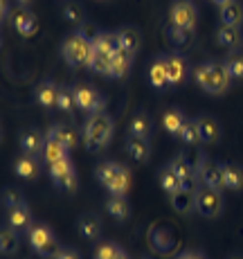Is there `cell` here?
Masks as SVG:
<instances>
[{"mask_svg":"<svg viewBox=\"0 0 243 259\" xmlns=\"http://www.w3.org/2000/svg\"><path fill=\"white\" fill-rule=\"evenodd\" d=\"M194 79L201 91H205L207 95H225L230 91L232 77L227 72L225 63L219 59H212V61H203L201 66H196Z\"/></svg>","mask_w":243,"mask_h":259,"instance_id":"cell-1","label":"cell"},{"mask_svg":"<svg viewBox=\"0 0 243 259\" xmlns=\"http://www.w3.org/2000/svg\"><path fill=\"white\" fill-rule=\"evenodd\" d=\"M90 54H92V36H88L83 27L74 29L63 38L61 57L68 68H72V70L86 68L88 61H90Z\"/></svg>","mask_w":243,"mask_h":259,"instance_id":"cell-2","label":"cell"},{"mask_svg":"<svg viewBox=\"0 0 243 259\" xmlns=\"http://www.w3.org/2000/svg\"><path fill=\"white\" fill-rule=\"evenodd\" d=\"M113 133H115V122L111 115L104 113H95L86 119L83 124V144H86L88 151L99 153L102 149H106L113 140Z\"/></svg>","mask_w":243,"mask_h":259,"instance_id":"cell-3","label":"cell"},{"mask_svg":"<svg viewBox=\"0 0 243 259\" xmlns=\"http://www.w3.org/2000/svg\"><path fill=\"white\" fill-rule=\"evenodd\" d=\"M95 176L99 181V185L106 189L111 196H126L128 189H131V169L124 167L122 162L115 160H108L102 162L95 169Z\"/></svg>","mask_w":243,"mask_h":259,"instance_id":"cell-4","label":"cell"},{"mask_svg":"<svg viewBox=\"0 0 243 259\" xmlns=\"http://www.w3.org/2000/svg\"><path fill=\"white\" fill-rule=\"evenodd\" d=\"M27 241L29 248H32L36 255H41L43 259H54L61 246L57 241V235L52 232V228L45 226V223H34L27 230Z\"/></svg>","mask_w":243,"mask_h":259,"instance_id":"cell-5","label":"cell"},{"mask_svg":"<svg viewBox=\"0 0 243 259\" xmlns=\"http://www.w3.org/2000/svg\"><path fill=\"white\" fill-rule=\"evenodd\" d=\"M72 97H74V106L81 113H88V115L104 113V108H106V97L90 83H74Z\"/></svg>","mask_w":243,"mask_h":259,"instance_id":"cell-6","label":"cell"},{"mask_svg":"<svg viewBox=\"0 0 243 259\" xmlns=\"http://www.w3.org/2000/svg\"><path fill=\"white\" fill-rule=\"evenodd\" d=\"M225 201H223V192L212 189L205 185H198L196 189V212L205 219H216L223 214Z\"/></svg>","mask_w":243,"mask_h":259,"instance_id":"cell-7","label":"cell"},{"mask_svg":"<svg viewBox=\"0 0 243 259\" xmlns=\"http://www.w3.org/2000/svg\"><path fill=\"white\" fill-rule=\"evenodd\" d=\"M47 174H50V181L61 189V192H70V194L77 192L79 176H77V169H74L72 158H66V160H61V162L50 165Z\"/></svg>","mask_w":243,"mask_h":259,"instance_id":"cell-8","label":"cell"},{"mask_svg":"<svg viewBox=\"0 0 243 259\" xmlns=\"http://www.w3.org/2000/svg\"><path fill=\"white\" fill-rule=\"evenodd\" d=\"M196 174H198V183L205 187L212 189H219L223 192L225 189V181H223V167L221 162H214L205 156V153H198V160H196Z\"/></svg>","mask_w":243,"mask_h":259,"instance_id":"cell-9","label":"cell"},{"mask_svg":"<svg viewBox=\"0 0 243 259\" xmlns=\"http://www.w3.org/2000/svg\"><path fill=\"white\" fill-rule=\"evenodd\" d=\"M196 21H198V9L194 0H173L169 7V25L194 32Z\"/></svg>","mask_w":243,"mask_h":259,"instance_id":"cell-10","label":"cell"},{"mask_svg":"<svg viewBox=\"0 0 243 259\" xmlns=\"http://www.w3.org/2000/svg\"><path fill=\"white\" fill-rule=\"evenodd\" d=\"M167 68V77H169V86H182L189 79V61L178 52H167L160 54Z\"/></svg>","mask_w":243,"mask_h":259,"instance_id":"cell-11","label":"cell"},{"mask_svg":"<svg viewBox=\"0 0 243 259\" xmlns=\"http://www.w3.org/2000/svg\"><path fill=\"white\" fill-rule=\"evenodd\" d=\"M7 23L12 25L21 36H34L36 29H38V21H36V16L32 14V9L29 7H16V5H14Z\"/></svg>","mask_w":243,"mask_h":259,"instance_id":"cell-12","label":"cell"},{"mask_svg":"<svg viewBox=\"0 0 243 259\" xmlns=\"http://www.w3.org/2000/svg\"><path fill=\"white\" fill-rule=\"evenodd\" d=\"M196 126L203 144H216L221 140V133H223L221 122L214 115H210V113H201L196 117Z\"/></svg>","mask_w":243,"mask_h":259,"instance_id":"cell-13","label":"cell"},{"mask_svg":"<svg viewBox=\"0 0 243 259\" xmlns=\"http://www.w3.org/2000/svg\"><path fill=\"white\" fill-rule=\"evenodd\" d=\"M59 91H61V86H57L52 79H43V81H38L36 88H34V99H36V104L41 108L52 111V108H57Z\"/></svg>","mask_w":243,"mask_h":259,"instance_id":"cell-14","label":"cell"},{"mask_svg":"<svg viewBox=\"0 0 243 259\" xmlns=\"http://www.w3.org/2000/svg\"><path fill=\"white\" fill-rule=\"evenodd\" d=\"M124 151H126V156L133 158L135 162H149V158H151V140L126 136L124 138Z\"/></svg>","mask_w":243,"mask_h":259,"instance_id":"cell-15","label":"cell"},{"mask_svg":"<svg viewBox=\"0 0 243 259\" xmlns=\"http://www.w3.org/2000/svg\"><path fill=\"white\" fill-rule=\"evenodd\" d=\"M21 151L29 153V156H41L43 147H45V133H41L38 128H25L21 133Z\"/></svg>","mask_w":243,"mask_h":259,"instance_id":"cell-16","label":"cell"},{"mask_svg":"<svg viewBox=\"0 0 243 259\" xmlns=\"http://www.w3.org/2000/svg\"><path fill=\"white\" fill-rule=\"evenodd\" d=\"M77 230L79 235L88 241H97L102 237V219L97 217L95 212H83L81 217L77 219Z\"/></svg>","mask_w":243,"mask_h":259,"instance_id":"cell-17","label":"cell"},{"mask_svg":"<svg viewBox=\"0 0 243 259\" xmlns=\"http://www.w3.org/2000/svg\"><path fill=\"white\" fill-rule=\"evenodd\" d=\"M128 136L135 138H144V140H151L153 136V119L149 113L137 111L131 115V122H128Z\"/></svg>","mask_w":243,"mask_h":259,"instance_id":"cell-18","label":"cell"},{"mask_svg":"<svg viewBox=\"0 0 243 259\" xmlns=\"http://www.w3.org/2000/svg\"><path fill=\"white\" fill-rule=\"evenodd\" d=\"M216 43H219L221 48H227L230 52L239 50L243 43L241 27H236V25H221V27L216 29Z\"/></svg>","mask_w":243,"mask_h":259,"instance_id":"cell-19","label":"cell"},{"mask_svg":"<svg viewBox=\"0 0 243 259\" xmlns=\"http://www.w3.org/2000/svg\"><path fill=\"white\" fill-rule=\"evenodd\" d=\"M131 68H133V54H128L126 50H117V52L113 54L111 72H108V77L122 81V79H126L128 74H131Z\"/></svg>","mask_w":243,"mask_h":259,"instance_id":"cell-20","label":"cell"},{"mask_svg":"<svg viewBox=\"0 0 243 259\" xmlns=\"http://www.w3.org/2000/svg\"><path fill=\"white\" fill-rule=\"evenodd\" d=\"M147 79L156 91H167V88H169V77H167V68H165L162 57H156L151 63H149Z\"/></svg>","mask_w":243,"mask_h":259,"instance_id":"cell-21","label":"cell"},{"mask_svg":"<svg viewBox=\"0 0 243 259\" xmlns=\"http://www.w3.org/2000/svg\"><path fill=\"white\" fill-rule=\"evenodd\" d=\"M41 158L50 167V165H54V162H61V160H66V158H70V149H68L66 144H61L59 140H54V138L45 136V147H43Z\"/></svg>","mask_w":243,"mask_h":259,"instance_id":"cell-22","label":"cell"},{"mask_svg":"<svg viewBox=\"0 0 243 259\" xmlns=\"http://www.w3.org/2000/svg\"><path fill=\"white\" fill-rule=\"evenodd\" d=\"M14 174L21 178H36L41 174V162L36 156H29V153H21V156L14 160Z\"/></svg>","mask_w":243,"mask_h":259,"instance_id":"cell-23","label":"cell"},{"mask_svg":"<svg viewBox=\"0 0 243 259\" xmlns=\"http://www.w3.org/2000/svg\"><path fill=\"white\" fill-rule=\"evenodd\" d=\"M117 36H120L122 50H126L128 54H133V57H135L137 50L142 48V34H140V29L133 27V25H124V27L117 29Z\"/></svg>","mask_w":243,"mask_h":259,"instance_id":"cell-24","label":"cell"},{"mask_svg":"<svg viewBox=\"0 0 243 259\" xmlns=\"http://www.w3.org/2000/svg\"><path fill=\"white\" fill-rule=\"evenodd\" d=\"M7 226H12L16 232L29 230V228H32V210H29L27 203L7 210Z\"/></svg>","mask_w":243,"mask_h":259,"instance_id":"cell-25","label":"cell"},{"mask_svg":"<svg viewBox=\"0 0 243 259\" xmlns=\"http://www.w3.org/2000/svg\"><path fill=\"white\" fill-rule=\"evenodd\" d=\"M45 136L54 138V140H59L61 144H66L68 149H74V147H77V142H79L77 131H74L72 126H68V124H50Z\"/></svg>","mask_w":243,"mask_h":259,"instance_id":"cell-26","label":"cell"},{"mask_svg":"<svg viewBox=\"0 0 243 259\" xmlns=\"http://www.w3.org/2000/svg\"><path fill=\"white\" fill-rule=\"evenodd\" d=\"M185 122H187V115L178 106L167 108L165 115H162V128H165V131L169 133V136H173V138H178V133H180V128H182V124Z\"/></svg>","mask_w":243,"mask_h":259,"instance_id":"cell-27","label":"cell"},{"mask_svg":"<svg viewBox=\"0 0 243 259\" xmlns=\"http://www.w3.org/2000/svg\"><path fill=\"white\" fill-rule=\"evenodd\" d=\"M223 167V181H225V189L232 192H241L243 189V167L236 162H221Z\"/></svg>","mask_w":243,"mask_h":259,"instance_id":"cell-28","label":"cell"},{"mask_svg":"<svg viewBox=\"0 0 243 259\" xmlns=\"http://www.w3.org/2000/svg\"><path fill=\"white\" fill-rule=\"evenodd\" d=\"M171 207L178 214H189L191 210H196V192H189V189H180V192L171 194L169 196Z\"/></svg>","mask_w":243,"mask_h":259,"instance_id":"cell-29","label":"cell"},{"mask_svg":"<svg viewBox=\"0 0 243 259\" xmlns=\"http://www.w3.org/2000/svg\"><path fill=\"white\" fill-rule=\"evenodd\" d=\"M221 23L223 25H236V27H241L243 25V3L239 0H230V3L221 5Z\"/></svg>","mask_w":243,"mask_h":259,"instance_id":"cell-30","label":"cell"},{"mask_svg":"<svg viewBox=\"0 0 243 259\" xmlns=\"http://www.w3.org/2000/svg\"><path fill=\"white\" fill-rule=\"evenodd\" d=\"M61 16L77 29L83 27V23H86V12H83L81 3H77V0H66L61 5Z\"/></svg>","mask_w":243,"mask_h":259,"instance_id":"cell-31","label":"cell"},{"mask_svg":"<svg viewBox=\"0 0 243 259\" xmlns=\"http://www.w3.org/2000/svg\"><path fill=\"white\" fill-rule=\"evenodd\" d=\"M165 34H167V41L176 50H187L191 46V41H194V32L191 29H180V27H173V25H167Z\"/></svg>","mask_w":243,"mask_h":259,"instance_id":"cell-32","label":"cell"},{"mask_svg":"<svg viewBox=\"0 0 243 259\" xmlns=\"http://www.w3.org/2000/svg\"><path fill=\"white\" fill-rule=\"evenodd\" d=\"M158 181H160V187L165 189L167 194H176V192H180L182 189V181H180V176H178L176 171H173V167L171 165H165L158 171Z\"/></svg>","mask_w":243,"mask_h":259,"instance_id":"cell-33","label":"cell"},{"mask_svg":"<svg viewBox=\"0 0 243 259\" xmlns=\"http://www.w3.org/2000/svg\"><path fill=\"white\" fill-rule=\"evenodd\" d=\"M111 61H113V54L104 52V50H97L92 46V54H90V61H88V70L95 72V74H108L111 72Z\"/></svg>","mask_w":243,"mask_h":259,"instance_id":"cell-34","label":"cell"},{"mask_svg":"<svg viewBox=\"0 0 243 259\" xmlns=\"http://www.w3.org/2000/svg\"><path fill=\"white\" fill-rule=\"evenodd\" d=\"M92 46L97 50H104V52H108V54H115L117 50H122L117 29L115 32H97L95 36H92Z\"/></svg>","mask_w":243,"mask_h":259,"instance_id":"cell-35","label":"cell"},{"mask_svg":"<svg viewBox=\"0 0 243 259\" xmlns=\"http://www.w3.org/2000/svg\"><path fill=\"white\" fill-rule=\"evenodd\" d=\"M18 246H21L18 232L14 230L12 226H7V223H5L3 232H0V250H3V255H16Z\"/></svg>","mask_w":243,"mask_h":259,"instance_id":"cell-36","label":"cell"},{"mask_svg":"<svg viewBox=\"0 0 243 259\" xmlns=\"http://www.w3.org/2000/svg\"><path fill=\"white\" fill-rule=\"evenodd\" d=\"M106 212L111 214L115 221H126L131 217V207H128L126 196H111L106 201Z\"/></svg>","mask_w":243,"mask_h":259,"instance_id":"cell-37","label":"cell"},{"mask_svg":"<svg viewBox=\"0 0 243 259\" xmlns=\"http://www.w3.org/2000/svg\"><path fill=\"white\" fill-rule=\"evenodd\" d=\"M223 63H225L227 72H230L232 79H236V81H243V54L241 52H230L225 59H223Z\"/></svg>","mask_w":243,"mask_h":259,"instance_id":"cell-38","label":"cell"},{"mask_svg":"<svg viewBox=\"0 0 243 259\" xmlns=\"http://www.w3.org/2000/svg\"><path fill=\"white\" fill-rule=\"evenodd\" d=\"M95 259H128V255L124 252V248H122V246H117V243H113V241H104L102 246L97 248Z\"/></svg>","mask_w":243,"mask_h":259,"instance_id":"cell-39","label":"cell"},{"mask_svg":"<svg viewBox=\"0 0 243 259\" xmlns=\"http://www.w3.org/2000/svg\"><path fill=\"white\" fill-rule=\"evenodd\" d=\"M178 140L182 144H196L201 142V136H198V126H196V119L187 117V122L182 124L180 133H178Z\"/></svg>","mask_w":243,"mask_h":259,"instance_id":"cell-40","label":"cell"},{"mask_svg":"<svg viewBox=\"0 0 243 259\" xmlns=\"http://www.w3.org/2000/svg\"><path fill=\"white\" fill-rule=\"evenodd\" d=\"M23 203H25V196H23L21 189H16V187H5L3 189V205H5V210L18 207V205H23Z\"/></svg>","mask_w":243,"mask_h":259,"instance_id":"cell-41","label":"cell"},{"mask_svg":"<svg viewBox=\"0 0 243 259\" xmlns=\"http://www.w3.org/2000/svg\"><path fill=\"white\" fill-rule=\"evenodd\" d=\"M57 108L61 113H70L74 108V97H72V86H61L57 99Z\"/></svg>","mask_w":243,"mask_h":259,"instance_id":"cell-42","label":"cell"},{"mask_svg":"<svg viewBox=\"0 0 243 259\" xmlns=\"http://www.w3.org/2000/svg\"><path fill=\"white\" fill-rule=\"evenodd\" d=\"M54 259H81V252L77 248H70V246H63L61 250L54 255Z\"/></svg>","mask_w":243,"mask_h":259,"instance_id":"cell-43","label":"cell"},{"mask_svg":"<svg viewBox=\"0 0 243 259\" xmlns=\"http://www.w3.org/2000/svg\"><path fill=\"white\" fill-rule=\"evenodd\" d=\"M176 259H205V255H203L201 250H185V252H180Z\"/></svg>","mask_w":243,"mask_h":259,"instance_id":"cell-44","label":"cell"},{"mask_svg":"<svg viewBox=\"0 0 243 259\" xmlns=\"http://www.w3.org/2000/svg\"><path fill=\"white\" fill-rule=\"evenodd\" d=\"M12 0H3V5H0V12H3V21H9V14H12Z\"/></svg>","mask_w":243,"mask_h":259,"instance_id":"cell-45","label":"cell"},{"mask_svg":"<svg viewBox=\"0 0 243 259\" xmlns=\"http://www.w3.org/2000/svg\"><path fill=\"white\" fill-rule=\"evenodd\" d=\"M34 0H14V5H18V7H29Z\"/></svg>","mask_w":243,"mask_h":259,"instance_id":"cell-46","label":"cell"},{"mask_svg":"<svg viewBox=\"0 0 243 259\" xmlns=\"http://www.w3.org/2000/svg\"><path fill=\"white\" fill-rule=\"evenodd\" d=\"M212 3H216V5H225V3H230V0H212Z\"/></svg>","mask_w":243,"mask_h":259,"instance_id":"cell-47","label":"cell"},{"mask_svg":"<svg viewBox=\"0 0 243 259\" xmlns=\"http://www.w3.org/2000/svg\"><path fill=\"white\" fill-rule=\"evenodd\" d=\"M227 259H243V255H230Z\"/></svg>","mask_w":243,"mask_h":259,"instance_id":"cell-48","label":"cell"},{"mask_svg":"<svg viewBox=\"0 0 243 259\" xmlns=\"http://www.w3.org/2000/svg\"><path fill=\"white\" fill-rule=\"evenodd\" d=\"M140 259H153V257H140Z\"/></svg>","mask_w":243,"mask_h":259,"instance_id":"cell-49","label":"cell"}]
</instances>
